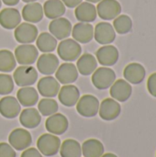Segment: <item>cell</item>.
Returning a JSON list of instances; mask_svg holds the SVG:
<instances>
[{
    "label": "cell",
    "instance_id": "cell-1",
    "mask_svg": "<svg viewBox=\"0 0 156 157\" xmlns=\"http://www.w3.org/2000/svg\"><path fill=\"white\" fill-rule=\"evenodd\" d=\"M57 52L63 61L73 62L81 56L82 47L74 39H64L57 45Z\"/></svg>",
    "mask_w": 156,
    "mask_h": 157
},
{
    "label": "cell",
    "instance_id": "cell-2",
    "mask_svg": "<svg viewBox=\"0 0 156 157\" xmlns=\"http://www.w3.org/2000/svg\"><path fill=\"white\" fill-rule=\"evenodd\" d=\"M116 73L111 68L106 66L97 68L92 74V83L98 90H105L109 88L116 81Z\"/></svg>",
    "mask_w": 156,
    "mask_h": 157
},
{
    "label": "cell",
    "instance_id": "cell-3",
    "mask_svg": "<svg viewBox=\"0 0 156 157\" xmlns=\"http://www.w3.org/2000/svg\"><path fill=\"white\" fill-rule=\"evenodd\" d=\"M37 147L40 153L45 156H53L58 154L61 147V140L54 134L45 133L39 137Z\"/></svg>",
    "mask_w": 156,
    "mask_h": 157
},
{
    "label": "cell",
    "instance_id": "cell-4",
    "mask_svg": "<svg viewBox=\"0 0 156 157\" xmlns=\"http://www.w3.org/2000/svg\"><path fill=\"white\" fill-rule=\"evenodd\" d=\"M13 78L16 85L18 86H30L38 80V72L30 65H21L16 68Z\"/></svg>",
    "mask_w": 156,
    "mask_h": 157
},
{
    "label": "cell",
    "instance_id": "cell-5",
    "mask_svg": "<svg viewBox=\"0 0 156 157\" xmlns=\"http://www.w3.org/2000/svg\"><path fill=\"white\" fill-rule=\"evenodd\" d=\"M99 100L93 95H84L76 103L77 112L85 118L97 116L99 109Z\"/></svg>",
    "mask_w": 156,
    "mask_h": 157
},
{
    "label": "cell",
    "instance_id": "cell-6",
    "mask_svg": "<svg viewBox=\"0 0 156 157\" xmlns=\"http://www.w3.org/2000/svg\"><path fill=\"white\" fill-rule=\"evenodd\" d=\"M121 5L118 0H101L97 6V13L101 19L112 20L121 13Z\"/></svg>",
    "mask_w": 156,
    "mask_h": 157
},
{
    "label": "cell",
    "instance_id": "cell-7",
    "mask_svg": "<svg viewBox=\"0 0 156 157\" xmlns=\"http://www.w3.org/2000/svg\"><path fill=\"white\" fill-rule=\"evenodd\" d=\"M16 61L21 65L33 64L39 56V52L36 46L31 44H21L15 49Z\"/></svg>",
    "mask_w": 156,
    "mask_h": 157
},
{
    "label": "cell",
    "instance_id": "cell-8",
    "mask_svg": "<svg viewBox=\"0 0 156 157\" xmlns=\"http://www.w3.org/2000/svg\"><path fill=\"white\" fill-rule=\"evenodd\" d=\"M38 32V28L35 25L24 22L15 29L14 37L16 40L21 44H29L36 40Z\"/></svg>",
    "mask_w": 156,
    "mask_h": 157
},
{
    "label": "cell",
    "instance_id": "cell-9",
    "mask_svg": "<svg viewBox=\"0 0 156 157\" xmlns=\"http://www.w3.org/2000/svg\"><path fill=\"white\" fill-rule=\"evenodd\" d=\"M8 143L17 151H24L32 144V137L27 130L17 128L10 132Z\"/></svg>",
    "mask_w": 156,
    "mask_h": 157
},
{
    "label": "cell",
    "instance_id": "cell-10",
    "mask_svg": "<svg viewBox=\"0 0 156 157\" xmlns=\"http://www.w3.org/2000/svg\"><path fill=\"white\" fill-rule=\"evenodd\" d=\"M94 38L101 45L111 44L116 39V31L108 22H99L94 29Z\"/></svg>",
    "mask_w": 156,
    "mask_h": 157
},
{
    "label": "cell",
    "instance_id": "cell-11",
    "mask_svg": "<svg viewBox=\"0 0 156 157\" xmlns=\"http://www.w3.org/2000/svg\"><path fill=\"white\" fill-rule=\"evenodd\" d=\"M121 112V106L120 104L113 99L112 98H108L104 99L100 105L98 109V114L100 118L107 121H111L116 120Z\"/></svg>",
    "mask_w": 156,
    "mask_h": 157
},
{
    "label": "cell",
    "instance_id": "cell-12",
    "mask_svg": "<svg viewBox=\"0 0 156 157\" xmlns=\"http://www.w3.org/2000/svg\"><path fill=\"white\" fill-rule=\"evenodd\" d=\"M97 61L103 66L108 67L115 65L120 58L119 50L113 45H104L100 47L96 53Z\"/></svg>",
    "mask_w": 156,
    "mask_h": 157
},
{
    "label": "cell",
    "instance_id": "cell-13",
    "mask_svg": "<svg viewBox=\"0 0 156 157\" xmlns=\"http://www.w3.org/2000/svg\"><path fill=\"white\" fill-rule=\"evenodd\" d=\"M72 24L65 17L52 19L49 24V30L56 40H64L72 33Z\"/></svg>",
    "mask_w": 156,
    "mask_h": 157
},
{
    "label": "cell",
    "instance_id": "cell-14",
    "mask_svg": "<svg viewBox=\"0 0 156 157\" xmlns=\"http://www.w3.org/2000/svg\"><path fill=\"white\" fill-rule=\"evenodd\" d=\"M55 77L60 84L71 85L77 80L78 70L74 63L67 62L61 64L57 68L55 72Z\"/></svg>",
    "mask_w": 156,
    "mask_h": 157
},
{
    "label": "cell",
    "instance_id": "cell-15",
    "mask_svg": "<svg viewBox=\"0 0 156 157\" xmlns=\"http://www.w3.org/2000/svg\"><path fill=\"white\" fill-rule=\"evenodd\" d=\"M109 94L118 102H126L132 94L131 85L124 79L116 80L110 86Z\"/></svg>",
    "mask_w": 156,
    "mask_h": 157
},
{
    "label": "cell",
    "instance_id": "cell-16",
    "mask_svg": "<svg viewBox=\"0 0 156 157\" xmlns=\"http://www.w3.org/2000/svg\"><path fill=\"white\" fill-rule=\"evenodd\" d=\"M69 127V122L67 118L61 114V113H55L53 115H51L45 122V128L46 130L54 135H62L63 134Z\"/></svg>",
    "mask_w": 156,
    "mask_h": 157
},
{
    "label": "cell",
    "instance_id": "cell-17",
    "mask_svg": "<svg viewBox=\"0 0 156 157\" xmlns=\"http://www.w3.org/2000/svg\"><path fill=\"white\" fill-rule=\"evenodd\" d=\"M123 76L130 84L140 85L144 81L146 70L144 66L139 63H131L124 68Z\"/></svg>",
    "mask_w": 156,
    "mask_h": 157
},
{
    "label": "cell",
    "instance_id": "cell-18",
    "mask_svg": "<svg viewBox=\"0 0 156 157\" xmlns=\"http://www.w3.org/2000/svg\"><path fill=\"white\" fill-rule=\"evenodd\" d=\"M21 112L18 100L11 96H6L0 99V114L6 119H15Z\"/></svg>",
    "mask_w": 156,
    "mask_h": 157
},
{
    "label": "cell",
    "instance_id": "cell-19",
    "mask_svg": "<svg viewBox=\"0 0 156 157\" xmlns=\"http://www.w3.org/2000/svg\"><path fill=\"white\" fill-rule=\"evenodd\" d=\"M59 67V59L53 53H43L38 58V71L44 75H53Z\"/></svg>",
    "mask_w": 156,
    "mask_h": 157
},
{
    "label": "cell",
    "instance_id": "cell-20",
    "mask_svg": "<svg viewBox=\"0 0 156 157\" xmlns=\"http://www.w3.org/2000/svg\"><path fill=\"white\" fill-rule=\"evenodd\" d=\"M58 98L62 105L71 108L76 105L80 98V91L74 85H64L60 88L58 93Z\"/></svg>",
    "mask_w": 156,
    "mask_h": 157
},
{
    "label": "cell",
    "instance_id": "cell-21",
    "mask_svg": "<svg viewBox=\"0 0 156 157\" xmlns=\"http://www.w3.org/2000/svg\"><path fill=\"white\" fill-rule=\"evenodd\" d=\"M60 90V83L52 76H44L38 82V92L44 98H54Z\"/></svg>",
    "mask_w": 156,
    "mask_h": 157
},
{
    "label": "cell",
    "instance_id": "cell-22",
    "mask_svg": "<svg viewBox=\"0 0 156 157\" xmlns=\"http://www.w3.org/2000/svg\"><path fill=\"white\" fill-rule=\"evenodd\" d=\"M72 36L77 42L88 43L94 38V27L89 23L79 22L73 27Z\"/></svg>",
    "mask_w": 156,
    "mask_h": 157
},
{
    "label": "cell",
    "instance_id": "cell-23",
    "mask_svg": "<svg viewBox=\"0 0 156 157\" xmlns=\"http://www.w3.org/2000/svg\"><path fill=\"white\" fill-rule=\"evenodd\" d=\"M21 22V16L17 9L7 7L0 12V25L6 29H16Z\"/></svg>",
    "mask_w": 156,
    "mask_h": 157
},
{
    "label": "cell",
    "instance_id": "cell-24",
    "mask_svg": "<svg viewBox=\"0 0 156 157\" xmlns=\"http://www.w3.org/2000/svg\"><path fill=\"white\" fill-rule=\"evenodd\" d=\"M97 15V7L89 2H82L74 9V16L80 22H93L96 20Z\"/></svg>",
    "mask_w": 156,
    "mask_h": 157
},
{
    "label": "cell",
    "instance_id": "cell-25",
    "mask_svg": "<svg viewBox=\"0 0 156 157\" xmlns=\"http://www.w3.org/2000/svg\"><path fill=\"white\" fill-rule=\"evenodd\" d=\"M43 7L40 3H28L22 9V17L29 23H38L43 17Z\"/></svg>",
    "mask_w": 156,
    "mask_h": 157
},
{
    "label": "cell",
    "instance_id": "cell-26",
    "mask_svg": "<svg viewBox=\"0 0 156 157\" xmlns=\"http://www.w3.org/2000/svg\"><path fill=\"white\" fill-rule=\"evenodd\" d=\"M76 68L78 73H80L82 75H90L97 68V58L90 53H85L77 59Z\"/></svg>",
    "mask_w": 156,
    "mask_h": 157
},
{
    "label": "cell",
    "instance_id": "cell-27",
    "mask_svg": "<svg viewBox=\"0 0 156 157\" xmlns=\"http://www.w3.org/2000/svg\"><path fill=\"white\" fill-rule=\"evenodd\" d=\"M41 121V116L38 109L29 108L23 109L19 115L20 124L27 129H34L40 125Z\"/></svg>",
    "mask_w": 156,
    "mask_h": 157
},
{
    "label": "cell",
    "instance_id": "cell-28",
    "mask_svg": "<svg viewBox=\"0 0 156 157\" xmlns=\"http://www.w3.org/2000/svg\"><path fill=\"white\" fill-rule=\"evenodd\" d=\"M17 99L23 107H33L38 103L39 94L34 87L24 86L17 93Z\"/></svg>",
    "mask_w": 156,
    "mask_h": 157
},
{
    "label": "cell",
    "instance_id": "cell-29",
    "mask_svg": "<svg viewBox=\"0 0 156 157\" xmlns=\"http://www.w3.org/2000/svg\"><path fill=\"white\" fill-rule=\"evenodd\" d=\"M42 7L45 17L50 19L61 17L65 13V6L62 0H47Z\"/></svg>",
    "mask_w": 156,
    "mask_h": 157
},
{
    "label": "cell",
    "instance_id": "cell-30",
    "mask_svg": "<svg viewBox=\"0 0 156 157\" xmlns=\"http://www.w3.org/2000/svg\"><path fill=\"white\" fill-rule=\"evenodd\" d=\"M82 153L85 157H101L105 148L103 144L97 139H89L82 144Z\"/></svg>",
    "mask_w": 156,
    "mask_h": 157
},
{
    "label": "cell",
    "instance_id": "cell-31",
    "mask_svg": "<svg viewBox=\"0 0 156 157\" xmlns=\"http://www.w3.org/2000/svg\"><path fill=\"white\" fill-rule=\"evenodd\" d=\"M37 49L43 53H49L55 51L57 48V40L48 32L40 33L36 39Z\"/></svg>",
    "mask_w": 156,
    "mask_h": 157
},
{
    "label": "cell",
    "instance_id": "cell-32",
    "mask_svg": "<svg viewBox=\"0 0 156 157\" xmlns=\"http://www.w3.org/2000/svg\"><path fill=\"white\" fill-rule=\"evenodd\" d=\"M60 155L61 157H81V145L74 139H67L61 144Z\"/></svg>",
    "mask_w": 156,
    "mask_h": 157
},
{
    "label": "cell",
    "instance_id": "cell-33",
    "mask_svg": "<svg viewBox=\"0 0 156 157\" xmlns=\"http://www.w3.org/2000/svg\"><path fill=\"white\" fill-rule=\"evenodd\" d=\"M17 65L14 53L8 50H0V72L9 73L12 72Z\"/></svg>",
    "mask_w": 156,
    "mask_h": 157
},
{
    "label": "cell",
    "instance_id": "cell-34",
    "mask_svg": "<svg viewBox=\"0 0 156 157\" xmlns=\"http://www.w3.org/2000/svg\"><path fill=\"white\" fill-rule=\"evenodd\" d=\"M113 28L119 34H127L132 29V20L128 15H120L114 19Z\"/></svg>",
    "mask_w": 156,
    "mask_h": 157
},
{
    "label": "cell",
    "instance_id": "cell-35",
    "mask_svg": "<svg viewBox=\"0 0 156 157\" xmlns=\"http://www.w3.org/2000/svg\"><path fill=\"white\" fill-rule=\"evenodd\" d=\"M58 109H59V106H58L57 101L50 98H42L41 100H40L38 104L39 112L42 116H46V117L55 114L58 111Z\"/></svg>",
    "mask_w": 156,
    "mask_h": 157
},
{
    "label": "cell",
    "instance_id": "cell-36",
    "mask_svg": "<svg viewBox=\"0 0 156 157\" xmlns=\"http://www.w3.org/2000/svg\"><path fill=\"white\" fill-rule=\"evenodd\" d=\"M14 90V81L11 75L0 74V95L6 96Z\"/></svg>",
    "mask_w": 156,
    "mask_h": 157
},
{
    "label": "cell",
    "instance_id": "cell-37",
    "mask_svg": "<svg viewBox=\"0 0 156 157\" xmlns=\"http://www.w3.org/2000/svg\"><path fill=\"white\" fill-rule=\"evenodd\" d=\"M16 152L14 148L6 144V143H0V157H16Z\"/></svg>",
    "mask_w": 156,
    "mask_h": 157
},
{
    "label": "cell",
    "instance_id": "cell-38",
    "mask_svg": "<svg viewBox=\"0 0 156 157\" xmlns=\"http://www.w3.org/2000/svg\"><path fill=\"white\" fill-rule=\"evenodd\" d=\"M147 89L151 96L156 98V73L152 74L147 80Z\"/></svg>",
    "mask_w": 156,
    "mask_h": 157
},
{
    "label": "cell",
    "instance_id": "cell-39",
    "mask_svg": "<svg viewBox=\"0 0 156 157\" xmlns=\"http://www.w3.org/2000/svg\"><path fill=\"white\" fill-rule=\"evenodd\" d=\"M20 157H42V155L36 148H27L23 151Z\"/></svg>",
    "mask_w": 156,
    "mask_h": 157
},
{
    "label": "cell",
    "instance_id": "cell-40",
    "mask_svg": "<svg viewBox=\"0 0 156 157\" xmlns=\"http://www.w3.org/2000/svg\"><path fill=\"white\" fill-rule=\"evenodd\" d=\"M82 1L83 0H62V2L64 4V6L69 8L76 7L78 5H80L82 3Z\"/></svg>",
    "mask_w": 156,
    "mask_h": 157
},
{
    "label": "cell",
    "instance_id": "cell-41",
    "mask_svg": "<svg viewBox=\"0 0 156 157\" xmlns=\"http://www.w3.org/2000/svg\"><path fill=\"white\" fill-rule=\"evenodd\" d=\"M1 1H2L5 5H6V6H10L17 5V4H18V2H19V0H1Z\"/></svg>",
    "mask_w": 156,
    "mask_h": 157
},
{
    "label": "cell",
    "instance_id": "cell-42",
    "mask_svg": "<svg viewBox=\"0 0 156 157\" xmlns=\"http://www.w3.org/2000/svg\"><path fill=\"white\" fill-rule=\"evenodd\" d=\"M101 157H118L116 155L112 154V153H108V154H104Z\"/></svg>",
    "mask_w": 156,
    "mask_h": 157
},
{
    "label": "cell",
    "instance_id": "cell-43",
    "mask_svg": "<svg viewBox=\"0 0 156 157\" xmlns=\"http://www.w3.org/2000/svg\"><path fill=\"white\" fill-rule=\"evenodd\" d=\"M86 2H89V3H98L100 2L101 0H86Z\"/></svg>",
    "mask_w": 156,
    "mask_h": 157
},
{
    "label": "cell",
    "instance_id": "cell-44",
    "mask_svg": "<svg viewBox=\"0 0 156 157\" xmlns=\"http://www.w3.org/2000/svg\"><path fill=\"white\" fill-rule=\"evenodd\" d=\"M22 1L25 2V3H32V2H35L37 0H22Z\"/></svg>",
    "mask_w": 156,
    "mask_h": 157
},
{
    "label": "cell",
    "instance_id": "cell-45",
    "mask_svg": "<svg viewBox=\"0 0 156 157\" xmlns=\"http://www.w3.org/2000/svg\"><path fill=\"white\" fill-rule=\"evenodd\" d=\"M1 6H2V1L0 0V8H1Z\"/></svg>",
    "mask_w": 156,
    "mask_h": 157
}]
</instances>
